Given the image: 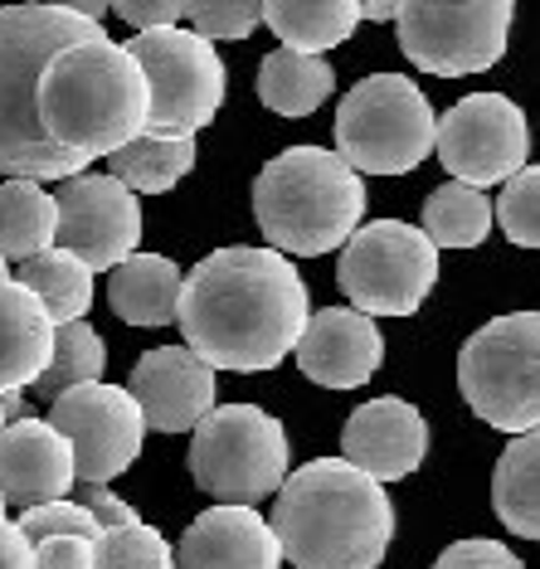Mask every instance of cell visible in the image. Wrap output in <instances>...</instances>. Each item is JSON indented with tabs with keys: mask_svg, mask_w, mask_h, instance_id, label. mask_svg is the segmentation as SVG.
<instances>
[{
	"mask_svg": "<svg viewBox=\"0 0 540 569\" xmlns=\"http://www.w3.org/2000/svg\"><path fill=\"white\" fill-rule=\"evenodd\" d=\"M16 282L40 297V307L49 312L54 327L88 317V307H93V268L79 263V258L69 249H59V243L34 258H20Z\"/></svg>",
	"mask_w": 540,
	"mask_h": 569,
	"instance_id": "27",
	"label": "cell"
},
{
	"mask_svg": "<svg viewBox=\"0 0 540 569\" xmlns=\"http://www.w3.org/2000/svg\"><path fill=\"white\" fill-rule=\"evenodd\" d=\"M204 40H249L263 24V0H186V16Z\"/></svg>",
	"mask_w": 540,
	"mask_h": 569,
	"instance_id": "32",
	"label": "cell"
},
{
	"mask_svg": "<svg viewBox=\"0 0 540 569\" xmlns=\"http://www.w3.org/2000/svg\"><path fill=\"white\" fill-rule=\"evenodd\" d=\"M112 10L137 30H171L186 16V0H112Z\"/></svg>",
	"mask_w": 540,
	"mask_h": 569,
	"instance_id": "37",
	"label": "cell"
},
{
	"mask_svg": "<svg viewBox=\"0 0 540 569\" xmlns=\"http://www.w3.org/2000/svg\"><path fill=\"white\" fill-rule=\"evenodd\" d=\"M93 569H176V550L157 526L127 521L93 540Z\"/></svg>",
	"mask_w": 540,
	"mask_h": 569,
	"instance_id": "30",
	"label": "cell"
},
{
	"mask_svg": "<svg viewBox=\"0 0 540 569\" xmlns=\"http://www.w3.org/2000/svg\"><path fill=\"white\" fill-rule=\"evenodd\" d=\"M44 6H59V10H73V16H88V20H98L112 10V0H44Z\"/></svg>",
	"mask_w": 540,
	"mask_h": 569,
	"instance_id": "39",
	"label": "cell"
},
{
	"mask_svg": "<svg viewBox=\"0 0 540 569\" xmlns=\"http://www.w3.org/2000/svg\"><path fill=\"white\" fill-rule=\"evenodd\" d=\"M433 569H526V565L501 540H458L433 560Z\"/></svg>",
	"mask_w": 540,
	"mask_h": 569,
	"instance_id": "34",
	"label": "cell"
},
{
	"mask_svg": "<svg viewBox=\"0 0 540 569\" xmlns=\"http://www.w3.org/2000/svg\"><path fill=\"white\" fill-rule=\"evenodd\" d=\"M0 569H34V546L24 540V530L16 521L0 516Z\"/></svg>",
	"mask_w": 540,
	"mask_h": 569,
	"instance_id": "38",
	"label": "cell"
},
{
	"mask_svg": "<svg viewBox=\"0 0 540 569\" xmlns=\"http://www.w3.org/2000/svg\"><path fill=\"white\" fill-rule=\"evenodd\" d=\"M54 204H59L54 243L59 249H69L79 263H88L93 273H102V268L112 273L122 258L137 253V243H141V204H137V190H127L118 176L79 171L69 180H59Z\"/></svg>",
	"mask_w": 540,
	"mask_h": 569,
	"instance_id": "14",
	"label": "cell"
},
{
	"mask_svg": "<svg viewBox=\"0 0 540 569\" xmlns=\"http://www.w3.org/2000/svg\"><path fill=\"white\" fill-rule=\"evenodd\" d=\"M394 10H400V0H360L366 20H394Z\"/></svg>",
	"mask_w": 540,
	"mask_h": 569,
	"instance_id": "40",
	"label": "cell"
},
{
	"mask_svg": "<svg viewBox=\"0 0 540 569\" xmlns=\"http://www.w3.org/2000/svg\"><path fill=\"white\" fill-rule=\"evenodd\" d=\"M180 282H186V273L176 268V258L132 253L112 268L108 307H112V317L127 321V327H166V321H176Z\"/></svg>",
	"mask_w": 540,
	"mask_h": 569,
	"instance_id": "21",
	"label": "cell"
},
{
	"mask_svg": "<svg viewBox=\"0 0 540 569\" xmlns=\"http://www.w3.org/2000/svg\"><path fill=\"white\" fill-rule=\"evenodd\" d=\"M341 458L370 472L376 482H400L429 458V419L409 399L380 395L360 405L341 429Z\"/></svg>",
	"mask_w": 540,
	"mask_h": 569,
	"instance_id": "16",
	"label": "cell"
},
{
	"mask_svg": "<svg viewBox=\"0 0 540 569\" xmlns=\"http://www.w3.org/2000/svg\"><path fill=\"white\" fill-rule=\"evenodd\" d=\"M331 93H337V69L321 54L282 44L259 63V102L278 118H312Z\"/></svg>",
	"mask_w": 540,
	"mask_h": 569,
	"instance_id": "22",
	"label": "cell"
},
{
	"mask_svg": "<svg viewBox=\"0 0 540 569\" xmlns=\"http://www.w3.org/2000/svg\"><path fill=\"white\" fill-rule=\"evenodd\" d=\"M517 0H400L394 30L414 69L433 79H468L501 63Z\"/></svg>",
	"mask_w": 540,
	"mask_h": 569,
	"instance_id": "10",
	"label": "cell"
},
{
	"mask_svg": "<svg viewBox=\"0 0 540 569\" xmlns=\"http://www.w3.org/2000/svg\"><path fill=\"white\" fill-rule=\"evenodd\" d=\"M24 530V540H49V536H88V540H98L102 536V526L93 521V511L79 507L73 497H59V501H40V507H24L20 511V521Z\"/></svg>",
	"mask_w": 540,
	"mask_h": 569,
	"instance_id": "33",
	"label": "cell"
},
{
	"mask_svg": "<svg viewBox=\"0 0 540 569\" xmlns=\"http://www.w3.org/2000/svg\"><path fill=\"white\" fill-rule=\"evenodd\" d=\"M34 569H93V540L88 536L34 540Z\"/></svg>",
	"mask_w": 540,
	"mask_h": 569,
	"instance_id": "35",
	"label": "cell"
},
{
	"mask_svg": "<svg viewBox=\"0 0 540 569\" xmlns=\"http://www.w3.org/2000/svg\"><path fill=\"white\" fill-rule=\"evenodd\" d=\"M492 511L521 540H540V429L517 433L492 468Z\"/></svg>",
	"mask_w": 540,
	"mask_h": 569,
	"instance_id": "24",
	"label": "cell"
},
{
	"mask_svg": "<svg viewBox=\"0 0 540 569\" xmlns=\"http://www.w3.org/2000/svg\"><path fill=\"white\" fill-rule=\"evenodd\" d=\"M190 433V477L224 507H259L288 482V429L268 409L220 405Z\"/></svg>",
	"mask_w": 540,
	"mask_h": 569,
	"instance_id": "6",
	"label": "cell"
},
{
	"mask_svg": "<svg viewBox=\"0 0 540 569\" xmlns=\"http://www.w3.org/2000/svg\"><path fill=\"white\" fill-rule=\"evenodd\" d=\"M73 501L79 507L93 511V521L102 530H112V526H127V521H137V511L127 507V501L118 497V491H108V482H73Z\"/></svg>",
	"mask_w": 540,
	"mask_h": 569,
	"instance_id": "36",
	"label": "cell"
},
{
	"mask_svg": "<svg viewBox=\"0 0 540 569\" xmlns=\"http://www.w3.org/2000/svg\"><path fill=\"white\" fill-rule=\"evenodd\" d=\"M102 370H108V346H102V336L88 327L83 317L63 321V327H54V356H49L40 380H34V390H40V399L54 405L73 385H93Z\"/></svg>",
	"mask_w": 540,
	"mask_h": 569,
	"instance_id": "29",
	"label": "cell"
},
{
	"mask_svg": "<svg viewBox=\"0 0 540 569\" xmlns=\"http://www.w3.org/2000/svg\"><path fill=\"white\" fill-rule=\"evenodd\" d=\"M34 108H40V127L49 141L98 161L147 132L151 88L132 49L112 44L108 34H93V40L59 49L44 63Z\"/></svg>",
	"mask_w": 540,
	"mask_h": 569,
	"instance_id": "3",
	"label": "cell"
},
{
	"mask_svg": "<svg viewBox=\"0 0 540 569\" xmlns=\"http://www.w3.org/2000/svg\"><path fill=\"white\" fill-rule=\"evenodd\" d=\"M0 516H6V497H0Z\"/></svg>",
	"mask_w": 540,
	"mask_h": 569,
	"instance_id": "44",
	"label": "cell"
},
{
	"mask_svg": "<svg viewBox=\"0 0 540 569\" xmlns=\"http://www.w3.org/2000/svg\"><path fill=\"white\" fill-rule=\"evenodd\" d=\"M497 210L492 200L482 196L478 186H462V180H448L429 200H423V234L433 239V249H478V243L492 234Z\"/></svg>",
	"mask_w": 540,
	"mask_h": 569,
	"instance_id": "28",
	"label": "cell"
},
{
	"mask_svg": "<svg viewBox=\"0 0 540 569\" xmlns=\"http://www.w3.org/2000/svg\"><path fill=\"white\" fill-rule=\"evenodd\" d=\"M0 399H6V419H10V423L24 419V390H6Z\"/></svg>",
	"mask_w": 540,
	"mask_h": 569,
	"instance_id": "41",
	"label": "cell"
},
{
	"mask_svg": "<svg viewBox=\"0 0 540 569\" xmlns=\"http://www.w3.org/2000/svg\"><path fill=\"white\" fill-rule=\"evenodd\" d=\"M439 118L404 73H370L337 108V151L360 176H404L429 161Z\"/></svg>",
	"mask_w": 540,
	"mask_h": 569,
	"instance_id": "8",
	"label": "cell"
},
{
	"mask_svg": "<svg viewBox=\"0 0 540 569\" xmlns=\"http://www.w3.org/2000/svg\"><path fill=\"white\" fill-rule=\"evenodd\" d=\"M54 356V321L16 278L0 282V395L30 390Z\"/></svg>",
	"mask_w": 540,
	"mask_h": 569,
	"instance_id": "20",
	"label": "cell"
},
{
	"mask_svg": "<svg viewBox=\"0 0 540 569\" xmlns=\"http://www.w3.org/2000/svg\"><path fill=\"white\" fill-rule=\"evenodd\" d=\"M458 390L501 433L540 429V312H507L472 331L458 351Z\"/></svg>",
	"mask_w": 540,
	"mask_h": 569,
	"instance_id": "7",
	"label": "cell"
},
{
	"mask_svg": "<svg viewBox=\"0 0 540 569\" xmlns=\"http://www.w3.org/2000/svg\"><path fill=\"white\" fill-rule=\"evenodd\" d=\"M196 157L200 147L190 132H141L108 157V176H118L137 196H166L196 171Z\"/></svg>",
	"mask_w": 540,
	"mask_h": 569,
	"instance_id": "23",
	"label": "cell"
},
{
	"mask_svg": "<svg viewBox=\"0 0 540 569\" xmlns=\"http://www.w3.org/2000/svg\"><path fill=\"white\" fill-rule=\"evenodd\" d=\"M439 282V249L419 224L376 219L341 243L337 288L366 317H414Z\"/></svg>",
	"mask_w": 540,
	"mask_h": 569,
	"instance_id": "9",
	"label": "cell"
},
{
	"mask_svg": "<svg viewBox=\"0 0 540 569\" xmlns=\"http://www.w3.org/2000/svg\"><path fill=\"white\" fill-rule=\"evenodd\" d=\"M433 151H439L443 171L453 180L487 190L511 180L526 166L531 127H526V112L507 93H472L439 118Z\"/></svg>",
	"mask_w": 540,
	"mask_h": 569,
	"instance_id": "12",
	"label": "cell"
},
{
	"mask_svg": "<svg viewBox=\"0 0 540 569\" xmlns=\"http://www.w3.org/2000/svg\"><path fill=\"white\" fill-rule=\"evenodd\" d=\"M132 59L147 73L151 88V122L147 132H190L214 122L224 102V59L214 54V40L196 30H137L127 40Z\"/></svg>",
	"mask_w": 540,
	"mask_h": 569,
	"instance_id": "11",
	"label": "cell"
},
{
	"mask_svg": "<svg viewBox=\"0 0 540 569\" xmlns=\"http://www.w3.org/2000/svg\"><path fill=\"white\" fill-rule=\"evenodd\" d=\"M93 34H102L98 20L44 6V0L0 10V176L69 180L88 171V157L49 141L40 127V108H34V88L59 49L93 40Z\"/></svg>",
	"mask_w": 540,
	"mask_h": 569,
	"instance_id": "4",
	"label": "cell"
},
{
	"mask_svg": "<svg viewBox=\"0 0 540 569\" xmlns=\"http://www.w3.org/2000/svg\"><path fill=\"white\" fill-rule=\"evenodd\" d=\"M497 224L517 249H540V166H521L511 180H501Z\"/></svg>",
	"mask_w": 540,
	"mask_h": 569,
	"instance_id": "31",
	"label": "cell"
},
{
	"mask_svg": "<svg viewBox=\"0 0 540 569\" xmlns=\"http://www.w3.org/2000/svg\"><path fill=\"white\" fill-rule=\"evenodd\" d=\"M54 234H59V204L40 180H20V176L0 180V253L34 258L54 249Z\"/></svg>",
	"mask_w": 540,
	"mask_h": 569,
	"instance_id": "26",
	"label": "cell"
},
{
	"mask_svg": "<svg viewBox=\"0 0 540 569\" xmlns=\"http://www.w3.org/2000/svg\"><path fill=\"white\" fill-rule=\"evenodd\" d=\"M298 370L312 385L327 390H360L384 360V336L376 317L356 312V307H327V312L307 317V331L298 341Z\"/></svg>",
	"mask_w": 540,
	"mask_h": 569,
	"instance_id": "17",
	"label": "cell"
},
{
	"mask_svg": "<svg viewBox=\"0 0 540 569\" xmlns=\"http://www.w3.org/2000/svg\"><path fill=\"white\" fill-rule=\"evenodd\" d=\"M176 569H282V540L259 507L214 501L186 526L176 546Z\"/></svg>",
	"mask_w": 540,
	"mask_h": 569,
	"instance_id": "19",
	"label": "cell"
},
{
	"mask_svg": "<svg viewBox=\"0 0 540 569\" xmlns=\"http://www.w3.org/2000/svg\"><path fill=\"white\" fill-rule=\"evenodd\" d=\"M253 219L278 253H331L366 219V180L341 151L288 147L253 180Z\"/></svg>",
	"mask_w": 540,
	"mask_h": 569,
	"instance_id": "5",
	"label": "cell"
},
{
	"mask_svg": "<svg viewBox=\"0 0 540 569\" xmlns=\"http://www.w3.org/2000/svg\"><path fill=\"white\" fill-rule=\"evenodd\" d=\"M360 0H263V24L288 49L302 54H327L356 34Z\"/></svg>",
	"mask_w": 540,
	"mask_h": 569,
	"instance_id": "25",
	"label": "cell"
},
{
	"mask_svg": "<svg viewBox=\"0 0 540 569\" xmlns=\"http://www.w3.org/2000/svg\"><path fill=\"white\" fill-rule=\"evenodd\" d=\"M49 423L73 443V468L79 482H112L137 462L147 443V413L132 390L118 385H73L49 405Z\"/></svg>",
	"mask_w": 540,
	"mask_h": 569,
	"instance_id": "13",
	"label": "cell"
},
{
	"mask_svg": "<svg viewBox=\"0 0 540 569\" xmlns=\"http://www.w3.org/2000/svg\"><path fill=\"white\" fill-rule=\"evenodd\" d=\"M0 282H10V258L0 253Z\"/></svg>",
	"mask_w": 540,
	"mask_h": 569,
	"instance_id": "42",
	"label": "cell"
},
{
	"mask_svg": "<svg viewBox=\"0 0 540 569\" xmlns=\"http://www.w3.org/2000/svg\"><path fill=\"white\" fill-rule=\"evenodd\" d=\"M79 482L73 443L49 419H16L0 433V497L6 507H40L69 497Z\"/></svg>",
	"mask_w": 540,
	"mask_h": 569,
	"instance_id": "18",
	"label": "cell"
},
{
	"mask_svg": "<svg viewBox=\"0 0 540 569\" xmlns=\"http://www.w3.org/2000/svg\"><path fill=\"white\" fill-rule=\"evenodd\" d=\"M273 530L292 569H380L394 540V507L384 482L356 462L317 458L278 487Z\"/></svg>",
	"mask_w": 540,
	"mask_h": 569,
	"instance_id": "2",
	"label": "cell"
},
{
	"mask_svg": "<svg viewBox=\"0 0 540 569\" xmlns=\"http://www.w3.org/2000/svg\"><path fill=\"white\" fill-rule=\"evenodd\" d=\"M127 390L147 413V429L190 433L214 409V366H204L190 346H157L132 366Z\"/></svg>",
	"mask_w": 540,
	"mask_h": 569,
	"instance_id": "15",
	"label": "cell"
},
{
	"mask_svg": "<svg viewBox=\"0 0 540 569\" xmlns=\"http://www.w3.org/2000/svg\"><path fill=\"white\" fill-rule=\"evenodd\" d=\"M6 423H10V419H6V399H0V433H6Z\"/></svg>",
	"mask_w": 540,
	"mask_h": 569,
	"instance_id": "43",
	"label": "cell"
},
{
	"mask_svg": "<svg viewBox=\"0 0 540 569\" xmlns=\"http://www.w3.org/2000/svg\"><path fill=\"white\" fill-rule=\"evenodd\" d=\"M312 297L292 258L278 249H214L180 282L176 327L214 370H273L298 351Z\"/></svg>",
	"mask_w": 540,
	"mask_h": 569,
	"instance_id": "1",
	"label": "cell"
}]
</instances>
